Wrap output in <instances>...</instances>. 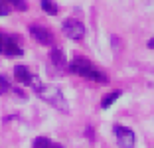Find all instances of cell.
<instances>
[{
  "label": "cell",
  "instance_id": "cell-1",
  "mask_svg": "<svg viewBox=\"0 0 154 148\" xmlns=\"http://www.w3.org/2000/svg\"><path fill=\"white\" fill-rule=\"evenodd\" d=\"M67 67H69V71H71L73 75L85 77V79L95 81V83H107V75H105L101 69L93 67V63H91L87 57H83V55H75Z\"/></svg>",
  "mask_w": 154,
  "mask_h": 148
},
{
  "label": "cell",
  "instance_id": "cell-2",
  "mask_svg": "<svg viewBox=\"0 0 154 148\" xmlns=\"http://www.w3.org/2000/svg\"><path fill=\"white\" fill-rule=\"evenodd\" d=\"M36 95L40 99H44L45 103H50L51 107H55L57 111H63L67 113L69 107H67V101H65V97L61 95V89L55 85H42L40 89L36 91Z\"/></svg>",
  "mask_w": 154,
  "mask_h": 148
},
{
  "label": "cell",
  "instance_id": "cell-3",
  "mask_svg": "<svg viewBox=\"0 0 154 148\" xmlns=\"http://www.w3.org/2000/svg\"><path fill=\"white\" fill-rule=\"evenodd\" d=\"M14 77H16V79H18L22 85L30 87L34 93H36V91L40 89L42 85H44V83L40 81V77H38L36 73H32L30 69L26 67V65H16V67H14Z\"/></svg>",
  "mask_w": 154,
  "mask_h": 148
},
{
  "label": "cell",
  "instance_id": "cell-4",
  "mask_svg": "<svg viewBox=\"0 0 154 148\" xmlns=\"http://www.w3.org/2000/svg\"><path fill=\"white\" fill-rule=\"evenodd\" d=\"M0 54L6 57H20V55H24V49L14 36L0 34Z\"/></svg>",
  "mask_w": 154,
  "mask_h": 148
},
{
  "label": "cell",
  "instance_id": "cell-5",
  "mask_svg": "<svg viewBox=\"0 0 154 148\" xmlns=\"http://www.w3.org/2000/svg\"><path fill=\"white\" fill-rule=\"evenodd\" d=\"M61 30H63V34L69 38V40L79 42V40L85 38V26L75 18H67L63 24H61Z\"/></svg>",
  "mask_w": 154,
  "mask_h": 148
},
{
  "label": "cell",
  "instance_id": "cell-6",
  "mask_svg": "<svg viewBox=\"0 0 154 148\" xmlns=\"http://www.w3.org/2000/svg\"><path fill=\"white\" fill-rule=\"evenodd\" d=\"M113 132H115V140H117V144H119L121 148H132V146H134L136 136H134V132H132L128 126L117 125V126L113 128Z\"/></svg>",
  "mask_w": 154,
  "mask_h": 148
},
{
  "label": "cell",
  "instance_id": "cell-7",
  "mask_svg": "<svg viewBox=\"0 0 154 148\" xmlns=\"http://www.w3.org/2000/svg\"><path fill=\"white\" fill-rule=\"evenodd\" d=\"M28 30H30V34L36 38V42H40L42 45H54L55 38H54V34H51L48 28L38 26V24H32V26H28Z\"/></svg>",
  "mask_w": 154,
  "mask_h": 148
},
{
  "label": "cell",
  "instance_id": "cell-8",
  "mask_svg": "<svg viewBox=\"0 0 154 148\" xmlns=\"http://www.w3.org/2000/svg\"><path fill=\"white\" fill-rule=\"evenodd\" d=\"M28 6L24 0H0V16H6L10 14V10H20L24 12Z\"/></svg>",
  "mask_w": 154,
  "mask_h": 148
},
{
  "label": "cell",
  "instance_id": "cell-9",
  "mask_svg": "<svg viewBox=\"0 0 154 148\" xmlns=\"http://www.w3.org/2000/svg\"><path fill=\"white\" fill-rule=\"evenodd\" d=\"M50 59H51V63H54V65H55L57 69H63V67H67V61H65V55H63V51H61V49H57V48H54V49H51Z\"/></svg>",
  "mask_w": 154,
  "mask_h": 148
},
{
  "label": "cell",
  "instance_id": "cell-10",
  "mask_svg": "<svg viewBox=\"0 0 154 148\" xmlns=\"http://www.w3.org/2000/svg\"><path fill=\"white\" fill-rule=\"evenodd\" d=\"M34 148H63V146L54 142V140L48 138V136H38V138L34 140Z\"/></svg>",
  "mask_w": 154,
  "mask_h": 148
},
{
  "label": "cell",
  "instance_id": "cell-11",
  "mask_svg": "<svg viewBox=\"0 0 154 148\" xmlns=\"http://www.w3.org/2000/svg\"><path fill=\"white\" fill-rule=\"evenodd\" d=\"M121 91H113V93H109V95H105L103 97V101H101V109H109V107H113V103L117 101L119 97H121Z\"/></svg>",
  "mask_w": 154,
  "mask_h": 148
},
{
  "label": "cell",
  "instance_id": "cell-12",
  "mask_svg": "<svg viewBox=\"0 0 154 148\" xmlns=\"http://www.w3.org/2000/svg\"><path fill=\"white\" fill-rule=\"evenodd\" d=\"M42 4V10H44L45 14H50V16H55L57 14V4H55L54 0H40Z\"/></svg>",
  "mask_w": 154,
  "mask_h": 148
},
{
  "label": "cell",
  "instance_id": "cell-13",
  "mask_svg": "<svg viewBox=\"0 0 154 148\" xmlns=\"http://www.w3.org/2000/svg\"><path fill=\"white\" fill-rule=\"evenodd\" d=\"M8 91H10V83L6 81V77H2V75H0V95L8 93Z\"/></svg>",
  "mask_w": 154,
  "mask_h": 148
},
{
  "label": "cell",
  "instance_id": "cell-14",
  "mask_svg": "<svg viewBox=\"0 0 154 148\" xmlns=\"http://www.w3.org/2000/svg\"><path fill=\"white\" fill-rule=\"evenodd\" d=\"M148 48H150V49H154V38H150V42H148Z\"/></svg>",
  "mask_w": 154,
  "mask_h": 148
}]
</instances>
